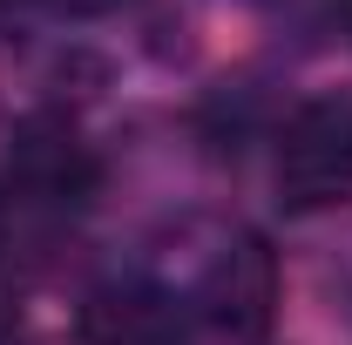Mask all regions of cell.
<instances>
[{
    "label": "cell",
    "instance_id": "1",
    "mask_svg": "<svg viewBox=\"0 0 352 345\" xmlns=\"http://www.w3.org/2000/svg\"><path fill=\"white\" fill-rule=\"evenodd\" d=\"M278 190L292 210L352 203V95H311L278 135Z\"/></svg>",
    "mask_w": 352,
    "mask_h": 345
},
{
    "label": "cell",
    "instance_id": "2",
    "mask_svg": "<svg viewBox=\"0 0 352 345\" xmlns=\"http://www.w3.org/2000/svg\"><path fill=\"white\" fill-rule=\"evenodd\" d=\"M7 170H14V183L28 197H41V203H82L88 190H95V156L61 122H28V129L14 135V149H7Z\"/></svg>",
    "mask_w": 352,
    "mask_h": 345
},
{
    "label": "cell",
    "instance_id": "3",
    "mask_svg": "<svg viewBox=\"0 0 352 345\" xmlns=\"http://www.w3.org/2000/svg\"><path fill=\"white\" fill-rule=\"evenodd\" d=\"M82 332H88L95 345H190L176 298L149 291V285H116V291H95V298H88V311H82Z\"/></svg>",
    "mask_w": 352,
    "mask_h": 345
},
{
    "label": "cell",
    "instance_id": "4",
    "mask_svg": "<svg viewBox=\"0 0 352 345\" xmlns=\"http://www.w3.org/2000/svg\"><path fill=\"white\" fill-rule=\"evenodd\" d=\"M210 311L230 332H264V318H271V258L251 237L217 258V271H210Z\"/></svg>",
    "mask_w": 352,
    "mask_h": 345
},
{
    "label": "cell",
    "instance_id": "5",
    "mask_svg": "<svg viewBox=\"0 0 352 345\" xmlns=\"http://www.w3.org/2000/svg\"><path fill=\"white\" fill-rule=\"evenodd\" d=\"M47 7H61V14H109L116 0H47Z\"/></svg>",
    "mask_w": 352,
    "mask_h": 345
},
{
    "label": "cell",
    "instance_id": "6",
    "mask_svg": "<svg viewBox=\"0 0 352 345\" xmlns=\"http://www.w3.org/2000/svg\"><path fill=\"white\" fill-rule=\"evenodd\" d=\"M346 14H352V0H346Z\"/></svg>",
    "mask_w": 352,
    "mask_h": 345
}]
</instances>
